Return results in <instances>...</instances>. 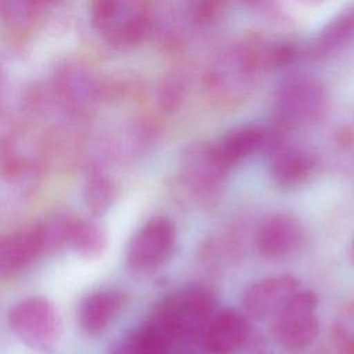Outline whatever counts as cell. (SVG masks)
<instances>
[{"label": "cell", "mask_w": 354, "mask_h": 354, "mask_svg": "<svg viewBox=\"0 0 354 354\" xmlns=\"http://www.w3.org/2000/svg\"><path fill=\"white\" fill-rule=\"evenodd\" d=\"M216 311V300L207 289L187 288L170 293L158 303L149 321L176 347L201 340Z\"/></svg>", "instance_id": "1"}, {"label": "cell", "mask_w": 354, "mask_h": 354, "mask_svg": "<svg viewBox=\"0 0 354 354\" xmlns=\"http://www.w3.org/2000/svg\"><path fill=\"white\" fill-rule=\"evenodd\" d=\"M90 19L111 47L129 48L151 32V14L144 0H90Z\"/></svg>", "instance_id": "2"}, {"label": "cell", "mask_w": 354, "mask_h": 354, "mask_svg": "<svg viewBox=\"0 0 354 354\" xmlns=\"http://www.w3.org/2000/svg\"><path fill=\"white\" fill-rule=\"evenodd\" d=\"M263 68L266 65L261 47L249 44L232 46L210 64L205 84L218 97L238 98L250 90Z\"/></svg>", "instance_id": "3"}, {"label": "cell", "mask_w": 354, "mask_h": 354, "mask_svg": "<svg viewBox=\"0 0 354 354\" xmlns=\"http://www.w3.org/2000/svg\"><path fill=\"white\" fill-rule=\"evenodd\" d=\"M8 326L26 346L36 350L53 348L61 339L62 322L54 303L43 296H29L8 311Z\"/></svg>", "instance_id": "4"}, {"label": "cell", "mask_w": 354, "mask_h": 354, "mask_svg": "<svg viewBox=\"0 0 354 354\" xmlns=\"http://www.w3.org/2000/svg\"><path fill=\"white\" fill-rule=\"evenodd\" d=\"M318 299L314 292L300 289L274 317V336L281 347L300 351L318 336Z\"/></svg>", "instance_id": "5"}, {"label": "cell", "mask_w": 354, "mask_h": 354, "mask_svg": "<svg viewBox=\"0 0 354 354\" xmlns=\"http://www.w3.org/2000/svg\"><path fill=\"white\" fill-rule=\"evenodd\" d=\"M321 84L308 76H290L283 80L274 102V115L278 130L290 129L315 119L324 106Z\"/></svg>", "instance_id": "6"}, {"label": "cell", "mask_w": 354, "mask_h": 354, "mask_svg": "<svg viewBox=\"0 0 354 354\" xmlns=\"http://www.w3.org/2000/svg\"><path fill=\"white\" fill-rule=\"evenodd\" d=\"M176 241L174 223L167 217H152L131 236L126 250V263L134 271H153L173 256Z\"/></svg>", "instance_id": "7"}, {"label": "cell", "mask_w": 354, "mask_h": 354, "mask_svg": "<svg viewBox=\"0 0 354 354\" xmlns=\"http://www.w3.org/2000/svg\"><path fill=\"white\" fill-rule=\"evenodd\" d=\"M279 130L266 129L257 124H246L231 129L213 142L214 153L220 165L230 171L250 155L266 151L270 152L281 142Z\"/></svg>", "instance_id": "8"}, {"label": "cell", "mask_w": 354, "mask_h": 354, "mask_svg": "<svg viewBox=\"0 0 354 354\" xmlns=\"http://www.w3.org/2000/svg\"><path fill=\"white\" fill-rule=\"evenodd\" d=\"M220 165L213 144L198 142L185 149L181 159V176L187 187L202 199L214 196L227 176Z\"/></svg>", "instance_id": "9"}, {"label": "cell", "mask_w": 354, "mask_h": 354, "mask_svg": "<svg viewBox=\"0 0 354 354\" xmlns=\"http://www.w3.org/2000/svg\"><path fill=\"white\" fill-rule=\"evenodd\" d=\"M300 289V282L292 275L267 277L253 282L243 292L242 304L246 314L256 319L275 317Z\"/></svg>", "instance_id": "10"}, {"label": "cell", "mask_w": 354, "mask_h": 354, "mask_svg": "<svg viewBox=\"0 0 354 354\" xmlns=\"http://www.w3.org/2000/svg\"><path fill=\"white\" fill-rule=\"evenodd\" d=\"M248 318L234 310H217L201 336L205 354H235L249 337Z\"/></svg>", "instance_id": "11"}, {"label": "cell", "mask_w": 354, "mask_h": 354, "mask_svg": "<svg viewBox=\"0 0 354 354\" xmlns=\"http://www.w3.org/2000/svg\"><path fill=\"white\" fill-rule=\"evenodd\" d=\"M304 239L301 223L292 214L267 217L256 232L257 252L266 259H282L296 252Z\"/></svg>", "instance_id": "12"}, {"label": "cell", "mask_w": 354, "mask_h": 354, "mask_svg": "<svg viewBox=\"0 0 354 354\" xmlns=\"http://www.w3.org/2000/svg\"><path fill=\"white\" fill-rule=\"evenodd\" d=\"M44 254L46 250L36 224L14 231L0 243V274L3 278L17 277Z\"/></svg>", "instance_id": "13"}, {"label": "cell", "mask_w": 354, "mask_h": 354, "mask_svg": "<svg viewBox=\"0 0 354 354\" xmlns=\"http://www.w3.org/2000/svg\"><path fill=\"white\" fill-rule=\"evenodd\" d=\"M126 301V295L118 289H101L87 295L77 313L82 330L88 336L101 335L120 314Z\"/></svg>", "instance_id": "14"}, {"label": "cell", "mask_w": 354, "mask_h": 354, "mask_svg": "<svg viewBox=\"0 0 354 354\" xmlns=\"http://www.w3.org/2000/svg\"><path fill=\"white\" fill-rule=\"evenodd\" d=\"M268 155L271 178L282 188H295L306 183L314 170V159L307 152L286 147L282 141Z\"/></svg>", "instance_id": "15"}, {"label": "cell", "mask_w": 354, "mask_h": 354, "mask_svg": "<svg viewBox=\"0 0 354 354\" xmlns=\"http://www.w3.org/2000/svg\"><path fill=\"white\" fill-rule=\"evenodd\" d=\"M54 84L61 100L73 108L87 106L97 95L94 77L88 71L77 65H69L58 71Z\"/></svg>", "instance_id": "16"}, {"label": "cell", "mask_w": 354, "mask_h": 354, "mask_svg": "<svg viewBox=\"0 0 354 354\" xmlns=\"http://www.w3.org/2000/svg\"><path fill=\"white\" fill-rule=\"evenodd\" d=\"M173 346L148 319L120 336L109 354H167Z\"/></svg>", "instance_id": "17"}, {"label": "cell", "mask_w": 354, "mask_h": 354, "mask_svg": "<svg viewBox=\"0 0 354 354\" xmlns=\"http://www.w3.org/2000/svg\"><path fill=\"white\" fill-rule=\"evenodd\" d=\"M108 246L105 228L94 220L73 216L68 249L84 260L101 257Z\"/></svg>", "instance_id": "18"}, {"label": "cell", "mask_w": 354, "mask_h": 354, "mask_svg": "<svg viewBox=\"0 0 354 354\" xmlns=\"http://www.w3.org/2000/svg\"><path fill=\"white\" fill-rule=\"evenodd\" d=\"M119 196L118 184L101 171H91L83 187V201L93 217H102Z\"/></svg>", "instance_id": "19"}, {"label": "cell", "mask_w": 354, "mask_h": 354, "mask_svg": "<svg viewBox=\"0 0 354 354\" xmlns=\"http://www.w3.org/2000/svg\"><path fill=\"white\" fill-rule=\"evenodd\" d=\"M354 40V4L332 19L313 44L315 54H328Z\"/></svg>", "instance_id": "20"}, {"label": "cell", "mask_w": 354, "mask_h": 354, "mask_svg": "<svg viewBox=\"0 0 354 354\" xmlns=\"http://www.w3.org/2000/svg\"><path fill=\"white\" fill-rule=\"evenodd\" d=\"M37 3L39 0H0L4 22L14 29L28 26L35 17Z\"/></svg>", "instance_id": "21"}, {"label": "cell", "mask_w": 354, "mask_h": 354, "mask_svg": "<svg viewBox=\"0 0 354 354\" xmlns=\"http://www.w3.org/2000/svg\"><path fill=\"white\" fill-rule=\"evenodd\" d=\"M184 87L177 80H169L162 87L159 94V101L165 109H174L178 106L180 101H183Z\"/></svg>", "instance_id": "22"}, {"label": "cell", "mask_w": 354, "mask_h": 354, "mask_svg": "<svg viewBox=\"0 0 354 354\" xmlns=\"http://www.w3.org/2000/svg\"><path fill=\"white\" fill-rule=\"evenodd\" d=\"M245 4H249L252 7H259V6H264L268 0H242Z\"/></svg>", "instance_id": "23"}, {"label": "cell", "mask_w": 354, "mask_h": 354, "mask_svg": "<svg viewBox=\"0 0 354 354\" xmlns=\"http://www.w3.org/2000/svg\"><path fill=\"white\" fill-rule=\"evenodd\" d=\"M176 350H177V348H174V347H173L167 354H185V353H183V351H176Z\"/></svg>", "instance_id": "24"}, {"label": "cell", "mask_w": 354, "mask_h": 354, "mask_svg": "<svg viewBox=\"0 0 354 354\" xmlns=\"http://www.w3.org/2000/svg\"><path fill=\"white\" fill-rule=\"evenodd\" d=\"M351 256H353V259H354V241H353V243H351Z\"/></svg>", "instance_id": "25"}]
</instances>
